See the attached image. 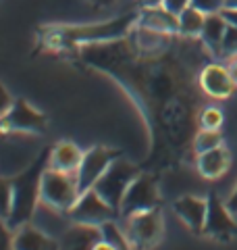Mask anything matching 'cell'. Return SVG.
Returning a JSON list of instances; mask_svg holds the SVG:
<instances>
[{
    "label": "cell",
    "mask_w": 237,
    "mask_h": 250,
    "mask_svg": "<svg viewBox=\"0 0 237 250\" xmlns=\"http://www.w3.org/2000/svg\"><path fill=\"white\" fill-rule=\"evenodd\" d=\"M210 52L200 38L160 34L136 25L113 42L85 44L69 54L77 65L104 73L125 92L148 129L150 150L141 169L162 173L194 150L196 83Z\"/></svg>",
    "instance_id": "obj_1"
},
{
    "label": "cell",
    "mask_w": 237,
    "mask_h": 250,
    "mask_svg": "<svg viewBox=\"0 0 237 250\" xmlns=\"http://www.w3.org/2000/svg\"><path fill=\"white\" fill-rule=\"evenodd\" d=\"M138 19H139V9L100 23H81V25H77V23H65V25L54 23V25H44L38 29L36 52L65 54V57H69L79 46L113 42L127 36L138 25Z\"/></svg>",
    "instance_id": "obj_2"
},
{
    "label": "cell",
    "mask_w": 237,
    "mask_h": 250,
    "mask_svg": "<svg viewBox=\"0 0 237 250\" xmlns=\"http://www.w3.org/2000/svg\"><path fill=\"white\" fill-rule=\"evenodd\" d=\"M50 150L52 148H44L19 175L11 177L13 200H11V213L6 217V221H9L13 229H17L23 223L34 221L36 208L40 205L42 177H44V171L50 167Z\"/></svg>",
    "instance_id": "obj_3"
},
{
    "label": "cell",
    "mask_w": 237,
    "mask_h": 250,
    "mask_svg": "<svg viewBox=\"0 0 237 250\" xmlns=\"http://www.w3.org/2000/svg\"><path fill=\"white\" fill-rule=\"evenodd\" d=\"M81 196L77 184V173L59 171L48 167L42 177V190H40V205L48 210H54L62 217H67L69 208L75 205Z\"/></svg>",
    "instance_id": "obj_4"
},
{
    "label": "cell",
    "mask_w": 237,
    "mask_h": 250,
    "mask_svg": "<svg viewBox=\"0 0 237 250\" xmlns=\"http://www.w3.org/2000/svg\"><path fill=\"white\" fill-rule=\"evenodd\" d=\"M141 171H144L141 165H136V163L118 156V159H115L113 163H110L106 173L96 182L94 190H96L110 207L121 213V202H123L125 192H127L131 182L141 173Z\"/></svg>",
    "instance_id": "obj_5"
},
{
    "label": "cell",
    "mask_w": 237,
    "mask_h": 250,
    "mask_svg": "<svg viewBox=\"0 0 237 250\" xmlns=\"http://www.w3.org/2000/svg\"><path fill=\"white\" fill-rule=\"evenodd\" d=\"M121 219L125 221L123 229L127 233L131 248L150 250L160 244L162 233H164V219L160 208L141 210V213H133Z\"/></svg>",
    "instance_id": "obj_6"
},
{
    "label": "cell",
    "mask_w": 237,
    "mask_h": 250,
    "mask_svg": "<svg viewBox=\"0 0 237 250\" xmlns=\"http://www.w3.org/2000/svg\"><path fill=\"white\" fill-rule=\"evenodd\" d=\"M48 131V117L34 108L25 98H15L13 106L0 119V136L13 134H31L44 136Z\"/></svg>",
    "instance_id": "obj_7"
},
{
    "label": "cell",
    "mask_w": 237,
    "mask_h": 250,
    "mask_svg": "<svg viewBox=\"0 0 237 250\" xmlns=\"http://www.w3.org/2000/svg\"><path fill=\"white\" fill-rule=\"evenodd\" d=\"M162 207V196L158 190V173L154 171H141L127 188L121 202V217H127L141 210H152Z\"/></svg>",
    "instance_id": "obj_8"
},
{
    "label": "cell",
    "mask_w": 237,
    "mask_h": 250,
    "mask_svg": "<svg viewBox=\"0 0 237 250\" xmlns=\"http://www.w3.org/2000/svg\"><path fill=\"white\" fill-rule=\"evenodd\" d=\"M118 156H123V152L118 148H110L104 144L92 146L83 152L81 165L77 169V184H79V192H88L92 190L96 182L106 173V169L110 167V163Z\"/></svg>",
    "instance_id": "obj_9"
},
{
    "label": "cell",
    "mask_w": 237,
    "mask_h": 250,
    "mask_svg": "<svg viewBox=\"0 0 237 250\" xmlns=\"http://www.w3.org/2000/svg\"><path fill=\"white\" fill-rule=\"evenodd\" d=\"M118 210L113 208L108 202L100 196V194L94 190L83 192L81 196L77 198V202L69 208L67 219L69 221H77V223H90V225H102L104 221L110 219H118Z\"/></svg>",
    "instance_id": "obj_10"
},
{
    "label": "cell",
    "mask_w": 237,
    "mask_h": 250,
    "mask_svg": "<svg viewBox=\"0 0 237 250\" xmlns=\"http://www.w3.org/2000/svg\"><path fill=\"white\" fill-rule=\"evenodd\" d=\"M204 236L217 242H231L237 236V221L233 213L227 208L225 202H220L217 194L208 196V213L204 223Z\"/></svg>",
    "instance_id": "obj_11"
},
{
    "label": "cell",
    "mask_w": 237,
    "mask_h": 250,
    "mask_svg": "<svg viewBox=\"0 0 237 250\" xmlns=\"http://www.w3.org/2000/svg\"><path fill=\"white\" fill-rule=\"evenodd\" d=\"M198 85H200V90L206 94V96L217 98V100L229 98L235 90V82L231 80L229 69L218 65V62H206V65L200 69Z\"/></svg>",
    "instance_id": "obj_12"
},
{
    "label": "cell",
    "mask_w": 237,
    "mask_h": 250,
    "mask_svg": "<svg viewBox=\"0 0 237 250\" xmlns=\"http://www.w3.org/2000/svg\"><path fill=\"white\" fill-rule=\"evenodd\" d=\"M173 210L175 215L183 221L185 228L200 236L204 233V223H206V213H208V198L200 196H181L173 202Z\"/></svg>",
    "instance_id": "obj_13"
},
{
    "label": "cell",
    "mask_w": 237,
    "mask_h": 250,
    "mask_svg": "<svg viewBox=\"0 0 237 250\" xmlns=\"http://www.w3.org/2000/svg\"><path fill=\"white\" fill-rule=\"evenodd\" d=\"M71 225L59 236L60 248L67 250H96L102 242L100 225H90V223H77L69 221Z\"/></svg>",
    "instance_id": "obj_14"
},
{
    "label": "cell",
    "mask_w": 237,
    "mask_h": 250,
    "mask_svg": "<svg viewBox=\"0 0 237 250\" xmlns=\"http://www.w3.org/2000/svg\"><path fill=\"white\" fill-rule=\"evenodd\" d=\"M15 250H57L60 248L59 238H52L48 233H44L34 223H23L15 229Z\"/></svg>",
    "instance_id": "obj_15"
},
{
    "label": "cell",
    "mask_w": 237,
    "mask_h": 250,
    "mask_svg": "<svg viewBox=\"0 0 237 250\" xmlns=\"http://www.w3.org/2000/svg\"><path fill=\"white\" fill-rule=\"evenodd\" d=\"M229 167H231V152L225 146H217L212 150L196 154V169L198 173L206 179H218L223 177Z\"/></svg>",
    "instance_id": "obj_16"
},
{
    "label": "cell",
    "mask_w": 237,
    "mask_h": 250,
    "mask_svg": "<svg viewBox=\"0 0 237 250\" xmlns=\"http://www.w3.org/2000/svg\"><path fill=\"white\" fill-rule=\"evenodd\" d=\"M138 25L160 31V34H179V17L167 11L164 6H154V9H139Z\"/></svg>",
    "instance_id": "obj_17"
},
{
    "label": "cell",
    "mask_w": 237,
    "mask_h": 250,
    "mask_svg": "<svg viewBox=\"0 0 237 250\" xmlns=\"http://www.w3.org/2000/svg\"><path fill=\"white\" fill-rule=\"evenodd\" d=\"M225 29H227V19L223 17V13L206 15V21H204V29L200 34V40L204 44V48L210 52L212 59H220V42H223Z\"/></svg>",
    "instance_id": "obj_18"
},
{
    "label": "cell",
    "mask_w": 237,
    "mask_h": 250,
    "mask_svg": "<svg viewBox=\"0 0 237 250\" xmlns=\"http://www.w3.org/2000/svg\"><path fill=\"white\" fill-rule=\"evenodd\" d=\"M81 159H83V152L79 150L77 144L69 142V140L54 144L52 150H50V167L59 169V171L77 173L79 165H81Z\"/></svg>",
    "instance_id": "obj_19"
},
{
    "label": "cell",
    "mask_w": 237,
    "mask_h": 250,
    "mask_svg": "<svg viewBox=\"0 0 237 250\" xmlns=\"http://www.w3.org/2000/svg\"><path fill=\"white\" fill-rule=\"evenodd\" d=\"M100 233H102V242L98 244L96 250L100 248H108V250H127L131 248L127 233L121 225L117 223V219H110V221H104L100 225Z\"/></svg>",
    "instance_id": "obj_20"
},
{
    "label": "cell",
    "mask_w": 237,
    "mask_h": 250,
    "mask_svg": "<svg viewBox=\"0 0 237 250\" xmlns=\"http://www.w3.org/2000/svg\"><path fill=\"white\" fill-rule=\"evenodd\" d=\"M206 15L198 11L196 6H187L183 13H179V34L185 38H200L204 29Z\"/></svg>",
    "instance_id": "obj_21"
},
{
    "label": "cell",
    "mask_w": 237,
    "mask_h": 250,
    "mask_svg": "<svg viewBox=\"0 0 237 250\" xmlns=\"http://www.w3.org/2000/svg\"><path fill=\"white\" fill-rule=\"evenodd\" d=\"M217 146H223V136H220V129H202L198 127L196 136H194V154L212 150Z\"/></svg>",
    "instance_id": "obj_22"
},
{
    "label": "cell",
    "mask_w": 237,
    "mask_h": 250,
    "mask_svg": "<svg viewBox=\"0 0 237 250\" xmlns=\"http://www.w3.org/2000/svg\"><path fill=\"white\" fill-rule=\"evenodd\" d=\"M223 125V113L217 106H204L198 113V127L202 129H220Z\"/></svg>",
    "instance_id": "obj_23"
},
{
    "label": "cell",
    "mask_w": 237,
    "mask_h": 250,
    "mask_svg": "<svg viewBox=\"0 0 237 250\" xmlns=\"http://www.w3.org/2000/svg\"><path fill=\"white\" fill-rule=\"evenodd\" d=\"M220 57H225V59L237 57V27L229 25V23H227L223 42H220Z\"/></svg>",
    "instance_id": "obj_24"
},
{
    "label": "cell",
    "mask_w": 237,
    "mask_h": 250,
    "mask_svg": "<svg viewBox=\"0 0 237 250\" xmlns=\"http://www.w3.org/2000/svg\"><path fill=\"white\" fill-rule=\"evenodd\" d=\"M11 200H13V188L11 177H0V217H9L11 213Z\"/></svg>",
    "instance_id": "obj_25"
},
{
    "label": "cell",
    "mask_w": 237,
    "mask_h": 250,
    "mask_svg": "<svg viewBox=\"0 0 237 250\" xmlns=\"http://www.w3.org/2000/svg\"><path fill=\"white\" fill-rule=\"evenodd\" d=\"M13 242H15V229L4 217H0V250H13Z\"/></svg>",
    "instance_id": "obj_26"
},
{
    "label": "cell",
    "mask_w": 237,
    "mask_h": 250,
    "mask_svg": "<svg viewBox=\"0 0 237 250\" xmlns=\"http://www.w3.org/2000/svg\"><path fill=\"white\" fill-rule=\"evenodd\" d=\"M227 0H192V6H196L198 11H202L204 15H212V13H220L225 9Z\"/></svg>",
    "instance_id": "obj_27"
},
{
    "label": "cell",
    "mask_w": 237,
    "mask_h": 250,
    "mask_svg": "<svg viewBox=\"0 0 237 250\" xmlns=\"http://www.w3.org/2000/svg\"><path fill=\"white\" fill-rule=\"evenodd\" d=\"M13 103H15V98L11 96V92L4 88V83H2V80H0V119L6 115V111L13 106Z\"/></svg>",
    "instance_id": "obj_28"
},
{
    "label": "cell",
    "mask_w": 237,
    "mask_h": 250,
    "mask_svg": "<svg viewBox=\"0 0 237 250\" xmlns=\"http://www.w3.org/2000/svg\"><path fill=\"white\" fill-rule=\"evenodd\" d=\"M164 9L171 11L173 15H177L179 17V13H183L187 6H192V0H164Z\"/></svg>",
    "instance_id": "obj_29"
},
{
    "label": "cell",
    "mask_w": 237,
    "mask_h": 250,
    "mask_svg": "<svg viewBox=\"0 0 237 250\" xmlns=\"http://www.w3.org/2000/svg\"><path fill=\"white\" fill-rule=\"evenodd\" d=\"M220 13H223V17L227 19L229 25H235L237 27V9H227V6H225Z\"/></svg>",
    "instance_id": "obj_30"
},
{
    "label": "cell",
    "mask_w": 237,
    "mask_h": 250,
    "mask_svg": "<svg viewBox=\"0 0 237 250\" xmlns=\"http://www.w3.org/2000/svg\"><path fill=\"white\" fill-rule=\"evenodd\" d=\"M225 205H227V208L231 210L233 215H237V186H235V190L231 192V196L227 198V202H225Z\"/></svg>",
    "instance_id": "obj_31"
},
{
    "label": "cell",
    "mask_w": 237,
    "mask_h": 250,
    "mask_svg": "<svg viewBox=\"0 0 237 250\" xmlns=\"http://www.w3.org/2000/svg\"><path fill=\"white\" fill-rule=\"evenodd\" d=\"M85 2H90V4H92L96 11H104L106 6L115 4V0H85Z\"/></svg>",
    "instance_id": "obj_32"
},
{
    "label": "cell",
    "mask_w": 237,
    "mask_h": 250,
    "mask_svg": "<svg viewBox=\"0 0 237 250\" xmlns=\"http://www.w3.org/2000/svg\"><path fill=\"white\" fill-rule=\"evenodd\" d=\"M139 9H154V6H162L164 0H138Z\"/></svg>",
    "instance_id": "obj_33"
},
{
    "label": "cell",
    "mask_w": 237,
    "mask_h": 250,
    "mask_svg": "<svg viewBox=\"0 0 237 250\" xmlns=\"http://www.w3.org/2000/svg\"><path fill=\"white\" fill-rule=\"evenodd\" d=\"M229 73H231V80L235 82V85H237V59H233L231 62H229Z\"/></svg>",
    "instance_id": "obj_34"
},
{
    "label": "cell",
    "mask_w": 237,
    "mask_h": 250,
    "mask_svg": "<svg viewBox=\"0 0 237 250\" xmlns=\"http://www.w3.org/2000/svg\"><path fill=\"white\" fill-rule=\"evenodd\" d=\"M227 9H237V0H227Z\"/></svg>",
    "instance_id": "obj_35"
}]
</instances>
